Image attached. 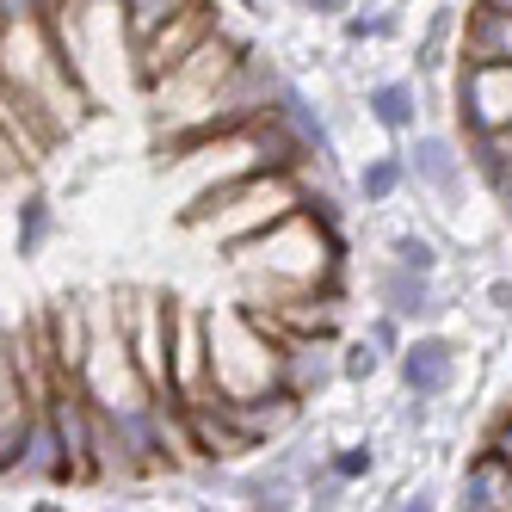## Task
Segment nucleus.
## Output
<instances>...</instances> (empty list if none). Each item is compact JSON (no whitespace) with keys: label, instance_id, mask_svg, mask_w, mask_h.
Here are the masks:
<instances>
[{"label":"nucleus","instance_id":"nucleus-17","mask_svg":"<svg viewBox=\"0 0 512 512\" xmlns=\"http://www.w3.org/2000/svg\"><path fill=\"white\" fill-rule=\"evenodd\" d=\"M383 371H389V358L371 340H364V334H340V383L346 389H371Z\"/></svg>","mask_w":512,"mask_h":512},{"label":"nucleus","instance_id":"nucleus-12","mask_svg":"<svg viewBox=\"0 0 512 512\" xmlns=\"http://www.w3.org/2000/svg\"><path fill=\"white\" fill-rule=\"evenodd\" d=\"M352 192L364 210H383L395 204L401 192H408V161H401V149H371L358 167H352Z\"/></svg>","mask_w":512,"mask_h":512},{"label":"nucleus","instance_id":"nucleus-15","mask_svg":"<svg viewBox=\"0 0 512 512\" xmlns=\"http://www.w3.org/2000/svg\"><path fill=\"white\" fill-rule=\"evenodd\" d=\"M383 260L414 266V272H445V241H438L432 229L401 223V229H389V241H383Z\"/></svg>","mask_w":512,"mask_h":512},{"label":"nucleus","instance_id":"nucleus-3","mask_svg":"<svg viewBox=\"0 0 512 512\" xmlns=\"http://www.w3.org/2000/svg\"><path fill=\"white\" fill-rule=\"evenodd\" d=\"M253 50H260V38L223 19V25H216L210 38L186 56V62H173L155 87H142V105H149V130H155V136H179V130H192V124L204 118L210 93L223 87L235 68L253 56Z\"/></svg>","mask_w":512,"mask_h":512},{"label":"nucleus","instance_id":"nucleus-24","mask_svg":"<svg viewBox=\"0 0 512 512\" xmlns=\"http://www.w3.org/2000/svg\"><path fill=\"white\" fill-rule=\"evenodd\" d=\"M229 7H235V0H229Z\"/></svg>","mask_w":512,"mask_h":512},{"label":"nucleus","instance_id":"nucleus-14","mask_svg":"<svg viewBox=\"0 0 512 512\" xmlns=\"http://www.w3.org/2000/svg\"><path fill=\"white\" fill-rule=\"evenodd\" d=\"M56 235V204L44 192H25L19 198V216H13V253L31 266V260H44V247Z\"/></svg>","mask_w":512,"mask_h":512},{"label":"nucleus","instance_id":"nucleus-2","mask_svg":"<svg viewBox=\"0 0 512 512\" xmlns=\"http://www.w3.org/2000/svg\"><path fill=\"white\" fill-rule=\"evenodd\" d=\"M309 173L315 167H260V173H241L235 186L216 192L192 223L186 235L204 241V247H235V241H253V235H266L272 223H284L290 210H303L309 204Z\"/></svg>","mask_w":512,"mask_h":512},{"label":"nucleus","instance_id":"nucleus-4","mask_svg":"<svg viewBox=\"0 0 512 512\" xmlns=\"http://www.w3.org/2000/svg\"><path fill=\"white\" fill-rule=\"evenodd\" d=\"M401 161H408V186L432 204V210H445V204H457L469 186H482L475 179V167H469V149H463V136L457 130H414L408 142H401Z\"/></svg>","mask_w":512,"mask_h":512},{"label":"nucleus","instance_id":"nucleus-7","mask_svg":"<svg viewBox=\"0 0 512 512\" xmlns=\"http://www.w3.org/2000/svg\"><path fill=\"white\" fill-rule=\"evenodd\" d=\"M223 19H229V0H186V7H179V13L155 31V38H142V44H136V93H142V87H155L173 62H186V56H192Z\"/></svg>","mask_w":512,"mask_h":512},{"label":"nucleus","instance_id":"nucleus-21","mask_svg":"<svg viewBox=\"0 0 512 512\" xmlns=\"http://www.w3.org/2000/svg\"><path fill=\"white\" fill-rule=\"evenodd\" d=\"M482 445H488L500 463H512V401H500V414H494V426H488Z\"/></svg>","mask_w":512,"mask_h":512},{"label":"nucleus","instance_id":"nucleus-9","mask_svg":"<svg viewBox=\"0 0 512 512\" xmlns=\"http://www.w3.org/2000/svg\"><path fill=\"white\" fill-rule=\"evenodd\" d=\"M371 297H377V309H395L408 327H432L445 315V284H438V272H414V266H395V260H383L371 272Z\"/></svg>","mask_w":512,"mask_h":512},{"label":"nucleus","instance_id":"nucleus-18","mask_svg":"<svg viewBox=\"0 0 512 512\" xmlns=\"http://www.w3.org/2000/svg\"><path fill=\"white\" fill-rule=\"evenodd\" d=\"M358 334H364V340H371V346H377V352H383V358L395 364V352H401V346H408V334H414V327H408V321H401L395 309H371V315H364V321H358Z\"/></svg>","mask_w":512,"mask_h":512},{"label":"nucleus","instance_id":"nucleus-19","mask_svg":"<svg viewBox=\"0 0 512 512\" xmlns=\"http://www.w3.org/2000/svg\"><path fill=\"white\" fill-rule=\"evenodd\" d=\"M186 7V0H124V19H130V44H142V38H155V31Z\"/></svg>","mask_w":512,"mask_h":512},{"label":"nucleus","instance_id":"nucleus-13","mask_svg":"<svg viewBox=\"0 0 512 512\" xmlns=\"http://www.w3.org/2000/svg\"><path fill=\"white\" fill-rule=\"evenodd\" d=\"M457 25H463V7H432V19L420 25L414 38V75H445L457 68Z\"/></svg>","mask_w":512,"mask_h":512},{"label":"nucleus","instance_id":"nucleus-11","mask_svg":"<svg viewBox=\"0 0 512 512\" xmlns=\"http://www.w3.org/2000/svg\"><path fill=\"white\" fill-rule=\"evenodd\" d=\"M457 62H512V13L469 0L457 25Z\"/></svg>","mask_w":512,"mask_h":512},{"label":"nucleus","instance_id":"nucleus-6","mask_svg":"<svg viewBox=\"0 0 512 512\" xmlns=\"http://www.w3.org/2000/svg\"><path fill=\"white\" fill-rule=\"evenodd\" d=\"M463 371H469V352L451 334H438V327H420V334H408V346L395 352V383L420 401L463 395Z\"/></svg>","mask_w":512,"mask_h":512},{"label":"nucleus","instance_id":"nucleus-23","mask_svg":"<svg viewBox=\"0 0 512 512\" xmlns=\"http://www.w3.org/2000/svg\"><path fill=\"white\" fill-rule=\"evenodd\" d=\"M488 7H506V13H512V0H488Z\"/></svg>","mask_w":512,"mask_h":512},{"label":"nucleus","instance_id":"nucleus-20","mask_svg":"<svg viewBox=\"0 0 512 512\" xmlns=\"http://www.w3.org/2000/svg\"><path fill=\"white\" fill-rule=\"evenodd\" d=\"M475 303H482L488 315H500V321L512 327V272H488V278H482V290H475Z\"/></svg>","mask_w":512,"mask_h":512},{"label":"nucleus","instance_id":"nucleus-5","mask_svg":"<svg viewBox=\"0 0 512 512\" xmlns=\"http://www.w3.org/2000/svg\"><path fill=\"white\" fill-rule=\"evenodd\" d=\"M451 124L457 136H494L512 124V62H457L451 68Z\"/></svg>","mask_w":512,"mask_h":512},{"label":"nucleus","instance_id":"nucleus-1","mask_svg":"<svg viewBox=\"0 0 512 512\" xmlns=\"http://www.w3.org/2000/svg\"><path fill=\"white\" fill-rule=\"evenodd\" d=\"M235 272V303H284L297 290H334V297H352V253H346V229L340 216H321L315 204L290 210L284 223H272L266 235L235 241L216 253Z\"/></svg>","mask_w":512,"mask_h":512},{"label":"nucleus","instance_id":"nucleus-10","mask_svg":"<svg viewBox=\"0 0 512 512\" xmlns=\"http://www.w3.org/2000/svg\"><path fill=\"white\" fill-rule=\"evenodd\" d=\"M358 112L371 118L389 142H408L426 124V87H420V75H377V81H364Z\"/></svg>","mask_w":512,"mask_h":512},{"label":"nucleus","instance_id":"nucleus-16","mask_svg":"<svg viewBox=\"0 0 512 512\" xmlns=\"http://www.w3.org/2000/svg\"><path fill=\"white\" fill-rule=\"evenodd\" d=\"M321 457H327V469H334L346 488H364V482H371V475L383 469V457H377V438H334V445H327Z\"/></svg>","mask_w":512,"mask_h":512},{"label":"nucleus","instance_id":"nucleus-22","mask_svg":"<svg viewBox=\"0 0 512 512\" xmlns=\"http://www.w3.org/2000/svg\"><path fill=\"white\" fill-rule=\"evenodd\" d=\"M284 7H297L303 19H346L358 0H284Z\"/></svg>","mask_w":512,"mask_h":512},{"label":"nucleus","instance_id":"nucleus-8","mask_svg":"<svg viewBox=\"0 0 512 512\" xmlns=\"http://www.w3.org/2000/svg\"><path fill=\"white\" fill-rule=\"evenodd\" d=\"M167 377H173V401H179V408H198V401H216L204 309H192L186 297L173 303V352H167Z\"/></svg>","mask_w":512,"mask_h":512}]
</instances>
